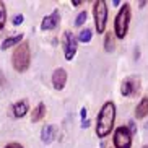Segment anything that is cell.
<instances>
[{
    "label": "cell",
    "instance_id": "obj_2",
    "mask_svg": "<svg viewBox=\"0 0 148 148\" xmlns=\"http://www.w3.org/2000/svg\"><path fill=\"white\" fill-rule=\"evenodd\" d=\"M12 64H13V69L20 73L26 72L31 65V47L29 42L26 41H21L18 44L13 51V56H12Z\"/></svg>",
    "mask_w": 148,
    "mask_h": 148
},
{
    "label": "cell",
    "instance_id": "obj_24",
    "mask_svg": "<svg viewBox=\"0 0 148 148\" xmlns=\"http://www.w3.org/2000/svg\"><path fill=\"white\" fill-rule=\"evenodd\" d=\"M142 148H148V145H145V147H142Z\"/></svg>",
    "mask_w": 148,
    "mask_h": 148
},
{
    "label": "cell",
    "instance_id": "obj_17",
    "mask_svg": "<svg viewBox=\"0 0 148 148\" xmlns=\"http://www.w3.org/2000/svg\"><path fill=\"white\" fill-rule=\"evenodd\" d=\"M5 21H7V7L3 2H0V31L5 26Z\"/></svg>",
    "mask_w": 148,
    "mask_h": 148
},
{
    "label": "cell",
    "instance_id": "obj_19",
    "mask_svg": "<svg viewBox=\"0 0 148 148\" xmlns=\"http://www.w3.org/2000/svg\"><path fill=\"white\" fill-rule=\"evenodd\" d=\"M23 20H25V16H23L21 13H20V15H16V16L13 18V26H20V25L23 23Z\"/></svg>",
    "mask_w": 148,
    "mask_h": 148
},
{
    "label": "cell",
    "instance_id": "obj_12",
    "mask_svg": "<svg viewBox=\"0 0 148 148\" xmlns=\"http://www.w3.org/2000/svg\"><path fill=\"white\" fill-rule=\"evenodd\" d=\"M148 116V98L143 96L135 108V119H145Z\"/></svg>",
    "mask_w": 148,
    "mask_h": 148
},
{
    "label": "cell",
    "instance_id": "obj_15",
    "mask_svg": "<svg viewBox=\"0 0 148 148\" xmlns=\"http://www.w3.org/2000/svg\"><path fill=\"white\" fill-rule=\"evenodd\" d=\"M116 49V36L114 31H108L104 34V51L106 52H112Z\"/></svg>",
    "mask_w": 148,
    "mask_h": 148
},
{
    "label": "cell",
    "instance_id": "obj_7",
    "mask_svg": "<svg viewBox=\"0 0 148 148\" xmlns=\"http://www.w3.org/2000/svg\"><path fill=\"white\" fill-rule=\"evenodd\" d=\"M77 49H78V41H77V36L72 33V31H65L64 33V56H65V60H73L75 54H77Z\"/></svg>",
    "mask_w": 148,
    "mask_h": 148
},
{
    "label": "cell",
    "instance_id": "obj_4",
    "mask_svg": "<svg viewBox=\"0 0 148 148\" xmlns=\"http://www.w3.org/2000/svg\"><path fill=\"white\" fill-rule=\"evenodd\" d=\"M93 16H95V26L96 33L103 34L106 33V25H108V3L104 0H96L93 3Z\"/></svg>",
    "mask_w": 148,
    "mask_h": 148
},
{
    "label": "cell",
    "instance_id": "obj_14",
    "mask_svg": "<svg viewBox=\"0 0 148 148\" xmlns=\"http://www.w3.org/2000/svg\"><path fill=\"white\" fill-rule=\"evenodd\" d=\"M44 116H46V104H44V103H39V104L31 111V121H33V122L42 121Z\"/></svg>",
    "mask_w": 148,
    "mask_h": 148
},
{
    "label": "cell",
    "instance_id": "obj_10",
    "mask_svg": "<svg viewBox=\"0 0 148 148\" xmlns=\"http://www.w3.org/2000/svg\"><path fill=\"white\" fill-rule=\"evenodd\" d=\"M57 137V127L56 125H44V129L41 130V142L46 145L52 143Z\"/></svg>",
    "mask_w": 148,
    "mask_h": 148
},
{
    "label": "cell",
    "instance_id": "obj_3",
    "mask_svg": "<svg viewBox=\"0 0 148 148\" xmlns=\"http://www.w3.org/2000/svg\"><path fill=\"white\" fill-rule=\"evenodd\" d=\"M132 18V7L130 3H122V8L117 12V16L114 20V36L119 39H124L129 31V25H130Z\"/></svg>",
    "mask_w": 148,
    "mask_h": 148
},
{
    "label": "cell",
    "instance_id": "obj_1",
    "mask_svg": "<svg viewBox=\"0 0 148 148\" xmlns=\"http://www.w3.org/2000/svg\"><path fill=\"white\" fill-rule=\"evenodd\" d=\"M116 122V104L112 101H108L99 109L98 119H96V135L99 138H106L114 129Z\"/></svg>",
    "mask_w": 148,
    "mask_h": 148
},
{
    "label": "cell",
    "instance_id": "obj_21",
    "mask_svg": "<svg viewBox=\"0 0 148 148\" xmlns=\"http://www.w3.org/2000/svg\"><path fill=\"white\" fill-rule=\"evenodd\" d=\"M90 125H91V121H90V119H85V121H82V127H83V129H88Z\"/></svg>",
    "mask_w": 148,
    "mask_h": 148
},
{
    "label": "cell",
    "instance_id": "obj_8",
    "mask_svg": "<svg viewBox=\"0 0 148 148\" xmlns=\"http://www.w3.org/2000/svg\"><path fill=\"white\" fill-rule=\"evenodd\" d=\"M67 78H69V75H67L65 69L59 67V69L54 70V73H52V86H54V90L62 91V90L65 88V85H67Z\"/></svg>",
    "mask_w": 148,
    "mask_h": 148
},
{
    "label": "cell",
    "instance_id": "obj_16",
    "mask_svg": "<svg viewBox=\"0 0 148 148\" xmlns=\"http://www.w3.org/2000/svg\"><path fill=\"white\" fill-rule=\"evenodd\" d=\"M91 39H93V31L88 29V28L82 29V31L78 33V36H77V41H78V42H83V44L90 42Z\"/></svg>",
    "mask_w": 148,
    "mask_h": 148
},
{
    "label": "cell",
    "instance_id": "obj_13",
    "mask_svg": "<svg viewBox=\"0 0 148 148\" xmlns=\"http://www.w3.org/2000/svg\"><path fill=\"white\" fill-rule=\"evenodd\" d=\"M23 41V34H18V36H10V38H7V39H3V42H2V46H0V49L2 51H7V49L10 47H16L18 44Z\"/></svg>",
    "mask_w": 148,
    "mask_h": 148
},
{
    "label": "cell",
    "instance_id": "obj_22",
    "mask_svg": "<svg viewBox=\"0 0 148 148\" xmlns=\"http://www.w3.org/2000/svg\"><path fill=\"white\" fill-rule=\"evenodd\" d=\"M80 117H82V121L86 119V109H85V108H82V111H80Z\"/></svg>",
    "mask_w": 148,
    "mask_h": 148
},
{
    "label": "cell",
    "instance_id": "obj_5",
    "mask_svg": "<svg viewBox=\"0 0 148 148\" xmlns=\"http://www.w3.org/2000/svg\"><path fill=\"white\" fill-rule=\"evenodd\" d=\"M132 140H134V134L129 130L127 125H121L114 130L112 143L116 148H132Z\"/></svg>",
    "mask_w": 148,
    "mask_h": 148
},
{
    "label": "cell",
    "instance_id": "obj_6",
    "mask_svg": "<svg viewBox=\"0 0 148 148\" xmlns=\"http://www.w3.org/2000/svg\"><path fill=\"white\" fill-rule=\"evenodd\" d=\"M140 88H142V83L138 77H127L125 80H122L121 93L125 98H135L140 93Z\"/></svg>",
    "mask_w": 148,
    "mask_h": 148
},
{
    "label": "cell",
    "instance_id": "obj_23",
    "mask_svg": "<svg viewBox=\"0 0 148 148\" xmlns=\"http://www.w3.org/2000/svg\"><path fill=\"white\" fill-rule=\"evenodd\" d=\"M72 3H73V5H75V7H78V5H82V3H83V2H80V0H73V2H72Z\"/></svg>",
    "mask_w": 148,
    "mask_h": 148
},
{
    "label": "cell",
    "instance_id": "obj_11",
    "mask_svg": "<svg viewBox=\"0 0 148 148\" xmlns=\"http://www.w3.org/2000/svg\"><path fill=\"white\" fill-rule=\"evenodd\" d=\"M28 111H29V103L26 99H21V101H18V103L13 104V116L16 119L25 117L28 114Z\"/></svg>",
    "mask_w": 148,
    "mask_h": 148
},
{
    "label": "cell",
    "instance_id": "obj_18",
    "mask_svg": "<svg viewBox=\"0 0 148 148\" xmlns=\"http://www.w3.org/2000/svg\"><path fill=\"white\" fill-rule=\"evenodd\" d=\"M86 16H88V13L85 12V10H83L82 13H78V16H77V20H75V26H77V28L83 26L85 21H86Z\"/></svg>",
    "mask_w": 148,
    "mask_h": 148
},
{
    "label": "cell",
    "instance_id": "obj_9",
    "mask_svg": "<svg viewBox=\"0 0 148 148\" xmlns=\"http://www.w3.org/2000/svg\"><path fill=\"white\" fill-rule=\"evenodd\" d=\"M59 23H60V13H59V10H54L51 15L42 18V21H41V29L42 31L56 29V28L59 26Z\"/></svg>",
    "mask_w": 148,
    "mask_h": 148
},
{
    "label": "cell",
    "instance_id": "obj_20",
    "mask_svg": "<svg viewBox=\"0 0 148 148\" xmlns=\"http://www.w3.org/2000/svg\"><path fill=\"white\" fill-rule=\"evenodd\" d=\"M5 148H23V145H20V143H16V142H12V143H8Z\"/></svg>",
    "mask_w": 148,
    "mask_h": 148
}]
</instances>
